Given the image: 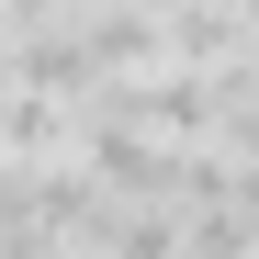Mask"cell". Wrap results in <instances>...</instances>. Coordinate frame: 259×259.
<instances>
[{
    "label": "cell",
    "mask_w": 259,
    "mask_h": 259,
    "mask_svg": "<svg viewBox=\"0 0 259 259\" xmlns=\"http://www.w3.org/2000/svg\"><path fill=\"white\" fill-rule=\"evenodd\" d=\"M91 259H181V214L169 203H113L102 237H91Z\"/></svg>",
    "instance_id": "obj_1"
},
{
    "label": "cell",
    "mask_w": 259,
    "mask_h": 259,
    "mask_svg": "<svg viewBox=\"0 0 259 259\" xmlns=\"http://www.w3.org/2000/svg\"><path fill=\"white\" fill-rule=\"evenodd\" d=\"M79 259H91V248H79Z\"/></svg>",
    "instance_id": "obj_3"
},
{
    "label": "cell",
    "mask_w": 259,
    "mask_h": 259,
    "mask_svg": "<svg viewBox=\"0 0 259 259\" xmlns=\"http://www.w3.org/2000/svg\"><path fill=\"white\" fill-rule=\"evenodd\" d=\"M237 34H248V57H259V0H237Z\"/></svg>",
    "instance_id": "obj_2"
}]
</instances>
